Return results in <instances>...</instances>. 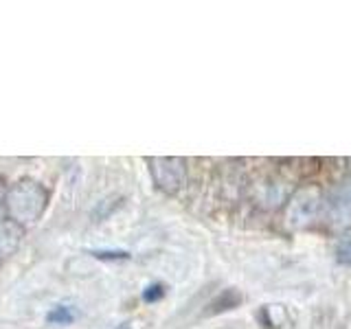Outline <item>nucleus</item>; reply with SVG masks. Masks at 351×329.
Masks as SVG:
<instances>
[{"instance_id": "5", "label": "nucleus", "mask_w": 351, "mask_h": 329, "mask_svg": "<svg viewBox=\"0 0 351 329\" xmlns=\"http://www.w3.org/2000/svg\"><path fill=\"white\" fill-rule=\"evenodd\" d=\"M22 237V228L20 224H16L14 219H7V222H0V257L11 255Z\"/></svg>"}, {"instance_id": "3", "label": "nucleus", "mask_w": 351, "mask_h": 329, "mask_svg": "<svg viewBox=\"0 0 351 329\" xmlns=\"http://www.w3.org/2000/svg\"><path fill=\"white\" fill-rule=\"evenodd\" d=\"M321 208V195L316 189H303L299 191L288 206V219L292 226H305L318 215Z\"/></svg>"}, {"instance_id": "10", "label": "nucleus", "mask_w": 351, "mask_h": 329, "mask_svg": "<svg viewBox=\"0 0 351 329\" xmlns=\"http://www.w3.org/2000/svg\"><path fill=\"white\" fill-rule=\"evenodd\" d=\"M0 202H5V191H3V186H0Z\"/></svg>"}, {"instance_id": "7", "label": "nucleus", "mask_w": 351, "mask_h": 329, "mask_svg": "<svg viewBox=\"0 0 351 329\" xmlns=\"http://www.w3.org/2000/svg\"><path fill=\"white\" fill-rule=\"evenodd\" d=\"M336 259L345 266H351V237H345L338 241L336 246Z\"/></svg>"}, {"instance_id": "2", "label": "nucleus", "mask_w": 351, "mask_h": 329, "mask_svg": "<svg viewBox=\"0 0 351 329\" xmlns=\"http://www.w3.org/2000/svg\"><path fill=\"white\" fill-rule=\"evenodd\" d=\"M149 171L154 182L158 184V189L167 193L178 191L186 178V167L182 158H152Z\"/></svg>"}, {"instance_id": "9", "label": "nucleus", "mask_w": 351, "mask_h": 329, "mask_svg": "<svg viewBox=\"0 0 351 329\" xmlns=\"http://www.w3.org/2000/svg\"><path fill=\"white\" fill-rule=\"evenodd\" d=\"M93 255L97 259H128L130 257L125 250H112V252H110V250H95Z\"/></svg>"}, {"instance_id": "6", "label": "nucleus", "mask_w": 351, "mask_h": 329, "mask_svg": "<svg viewBox=\"0 0 351 329\" xmlns=\"http://www.w3.org/2000/svg\"><path fill=\"white\" fill-rule=\"evenodd\" d=\"M75 310L71 305H55L53 310L47 314V321L51 323V325H69V323H73L75 321Z\"/></svg>"}, {"instance_id": "4", "label": "nucleus", "mask_w": 351, "mask_h": 329, "mask_svg": "<svg viewBox=\"0 0 351 329\" xmlns=\"http://www.w3.org/2000/svg\"><path fill=\"white\" fill-rule=\"evenodd\" d=\"M332 213L338 222H351V180H345L332 195Z\"/></svg>"}, {"instance_id": "8", "label": "nucleus", "mask_w": 351, "mask_h": 329, "mask_svg": "<svg viewBox=\"0 0 351 329\" xmlns=\"http://www.w3.org/2000/svg\"><path fill=\"white\" fill-rule=\"evenodd\" d=\"M165 296V288L160 283H152L149 288H145V292H143V301L145 303H156L158 299H162Z\"/></svg>"}, {"instance_id": "1", "label": "nucleus", "mask_w": 351, "mask_h": 329, "mask_svg": "<svg viewBox=\"0 0 351 329\" xmlns=\"http://www.w3.org/2000/svg\"><path fill=\"white\" fill-rule=\"evenodd\" d=\"M47 202L49 195L44 186L33 180H20L14 186H9V191L5 193L7 213L20 226L38 222L47 208Z\"/></svg>"}]
</instances>
